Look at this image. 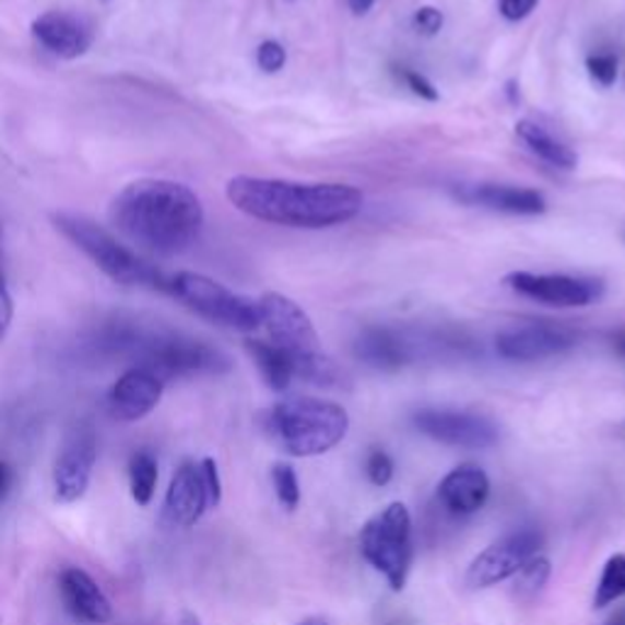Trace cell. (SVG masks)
<instances>
[{
  "label": "cell",
  "instance_id": "cell-37",
  "mask_svg": "<svg viewBox=\"0 0 625 625\" xmlns=\"http://www.w3.org/2000/svg\"><path fill=\"white\" fill-rule=\"evenodd\" d=\"M611 345H613V352H616L621 359H625V328H621V330L613 332Z\"/></svg>",
  "mask_w": 625,
  "mask_h": 625
},
{
  "label": "cell",
  "instance_id": "cell-30",
  "mask_svg": "<svg viewBox=\"0 0 625 625\" xmlns=\"http://www.w3.org/2000/svg\"><path fill=\"white\" fill-rule=\"evenodd\" d=\"M367 476L374 486H387L393 476V462L384 450H372L367 457Z\"/></svg>",
  "mask_w": 625,
  "mask_h": 625
},
{
  "label": "cell",
  "instance_id": "cell-38",
  "mask_svg": "<svg viewBox=\"0 0 625 625\" xmlns=\"http://www.w3.org/2000/svg\"><path fill=\"white\" fill-rule=\"evenodd\" d=\"M347 3H350V10L354 15H367L377 0H347Z\"/></svg>",
  "mask_w": 625,
  "mask_h": 625
},
{
  "label": "cell",
  "instance_id": "cell-4",
  "mask_svg": "<svg viewBox=\"0 0 625 625\" xmlns=\"http://www.w3.org/2000/svg\"><path fill=\"white\" fill-rule=\"evenodd\" d=\"M57 231L64 235L71 245H76L103 274L125 286H154L169 291V281L150 267L144 259L125 247L120 239L113 237L106 227H101L91 217L59 213L55 215Z\"/></svg>",
  "mask_w": 625,
  "mask_h": 625
},
{
  "label": "cell",
  "instance_id": "cell-12",
  "mask_svg": "<svg viewBox=\"0 0 625 625\" xmlns=\"http://www.w3.org/2000/svg\"><path fill=\"white\" fill-rule=\"evenodd\" d=\"M579 338L569 328L533 322V326L508 328L496 335V352L510 362H538L565 354L577 347Z\"/></svg>",
  "mask_w": 625,
  "mask_h": 625
},
{
  "label": "cell",
  "instance_id": "cell-26",
  "mask_svg": "<svg viewBox=\"0 0 625 625\" xmlns=\"http://www.w3.org/2000/svg\"><path fill=\"white\" fill-rule=\"evenodd\" d=\"M623 597H625V555H613L606 562V567H603L597 597H593V606L603 609Z\"/></svg>",
  "mask_w": 625,
  "mask_h": 625
},
{
  "label": "cell",
  "instance_id": "cell-31",
  "mask_svg": "<svg viewBox=\"0 0 625 625\" xmlns=\"http://www.w3.org/2000/svg\"><path fill=\"white\" fill-rule=\"evenodd\" d=\"M198 467H201L203 486H205V494H208V508H215L223 498V484H221V474H217V464H215V460H211V457H205V460Z\"/></svg>",
  "mask_w": 625,
  "mask_h": 625
},
{
  "label": "cell",
  "instance_id": "cell-22",
  "mask_svg": "<svg viewBox=\"0 0 625 625\" xmlns=\"http://www.w3.org/2000/svg\"><path fill=\"white\" fill-rule=\"evenodd\" d=\"M516 134L543 162L557 166V169H565V172L577 169L579 160H577L575 150H571L569 144H565L562 140H557L555 134H552L547 128H543V125H540V122H535V120H520L516 125Z\"/></svg>",
  "mask_w": 625,
  "mask_h": 625
},
{
  "label": "cell",
  "instance_id": "cell-40",
  "mask_svg": "<svg viewBox=\"0 0 625 625\" xmlns=\"http://www.w3.org/2000/svg\"><path fill=\"white\" fill-rule=\"evenodd\" d=\"M609 625H625V611H623V613H618L616 618H611V621H609Z\"/></svg>",
  "mask_w": 625,
  "mask_h": 625
},
{
  "label": "cell",
  "instance_id": "cell-5",
  "mask_svg": "<svg viewBox=\"0 0 625 625\" xmlns=\"http://www.w3.org/2000/svg\"><path fill=\"white\" fill-rule=\"evenodd\" d=\"M362 557L381 571L393 591H401L411 567V514L391 504L367 520L359 533Z\"/></svg>",
  "mask_w": 625,
  "mask_h": 625
},
{
  "label": "cell",
  "instance_id": "cell-36",
  "mask_svg": "<svg viewBox=\"0 0 625 625\" xmlns=\"http://www.w3.org/2000/svg\"><path fill=\"white\" fill-rule=\"evenodd\" d=\"M10 482H13V474H10V467L5 462H0V498H5Z\"/></svg>",
  "mask_w": 625,
  "mask_h": 625
},
{
  "label": "cell",
  "instance_id": "cell-17",
  "mask_svg": "<svg viewBox=\"0 0 625 625\" xmlns=\"http://www.w3.org/2000/svg\"><path fill=\"white\" fill-rule=\"evenodd\" d=\"M208 508V494L203 486L201 467L193 462H184L172 476L169 492H166L164 510L174 526L189 528Z\"/></svg>",
  "mask_w": 625,
  "mask_h": 625
},
{
  "label": "cell",
  "instance_id": "cell-3",
  "mask_svg": "<svg viewBox=\"0 0 625 625\" xmlns=\"http://www.w3.org/2000/svg\"><path fill=\"white\" fill-rule=\"evenodd\" d=\"M347 411L320 399H288L269 413V433L294 457L322 455L347 435Z\"/></svg>",
  "mask_w": 625,
  "mask_h": 625
},
{
  "label": "cell",
  "instance_id": "cell-29",
  "mask_svg": "<svg viewBox=\"0 0 625 625\" xmlns=\"http://www.w3.org/2000/svg\"><path fill=\"white\" fill-rule=\"evenodd\" d=\"M257 64L259 69L267 71V74H276V71H281L286 64V49L274 39L262 42L257 49Z\"/></svg>",
  "mask_w": 625,
  "mask_h": 625
},
{
  "label": "cell",
  "instance_id": "cell-16",
  "mask_svg": "<svg viewBox=\"0 0 625 625\" xmlns=\"http://www.w3.org/2000/svg\"><path fill=\"white\" fill-rule=\"evenodd\" d=\"M457 198L464 203L482 205L488 208V211H502L510 215H540L547 211V201L543 193L504 184L462 186V189L457 191Z\"/></svg>",
  "mask_w": 625,
  "mask_h": 625
},
{
  "label": "cell",
  "instance_id": "cell-32",
  "mask_svg": "<svg viewBox=\"0 0 625 625\" xmlns=\"http://www.w3.org/2000/svg\"><path fill=\"white\" fill-rule=\"evenodd\" d=\"M399 76L403 79L405 86H409L418 98H423V101H437V98H440V93H437V89L433 86V83L425 76L415 74V71L403 69V71H399Z\"/></svg>",
  "mask_w": 625,
  "mask_h": 625
},
{
  "label": "cell",
  "instance_id": "cell-27",
  "mask_svg": "<svg viewBox=\"0 0 625 625\" xmlns=\"http://www.w3.org/2000/svg\"><path fill=\"white\" fill-rule=\"evenodd\" d=\"M274 488H276V496L279 502L284 508H296L300 502V486H298V476L294 472V467L288 464H276L274 472Z\"/></svg>",
  "mask_w": 625,
  "mask_h": 625
},
{
  "label": "cell",
  "instance_id": "cell-34",
  "mask_svg": "<svg viewBox=\"0 0 625 625\" xmlns=\"http://www.w3.org/2000/svg\"><path fill=\"white\" fill-rule=\"evenodd\" d=\"M538 3L540 0H502V8L498 10H502V15L510 20V23H518V20H523L533 13Z\"/></svg>",
  "mask_w": 625,
  "mask_h": 625
},
{
  "label": "cell",
  "instance_id": "cell-13",
  "mask_svg": "<svg viewBox=\"0 0 625 625\" xmlns=\"http://www.w3.org/2000/svg\"><path fill=\"white\" fill-rule=\"evenodd\" d=\"M96 464V437L89 428H81L61 447L55 464V494L57 502L71 504L86 494L91 472Z\"/></svg>",
  "mask_w": 625,
  "mask_h": 625
},
{
  "label": "cell",
  "instance_id": "cell-15",
  "mask_svg": "<svg viewBox=\"0 0 625 625\" xmlns=\"http://www.w3.org/2000/svg\"><path fill=\"white\" fill-rule=\"evenodd\" d=\"M33 35L42 47L59 59H76L86 55L93 42L91 27L64 10H49V13L39 15L33 23Z\"/></svg>",
  "mask_w": 625,
  "mask_h": 625
},
{
  "label": "cell",
  "instance_id": "cell-1",
  "mask_svg": "<svg viewBox=\"0 0 625 625\" xmlns=\"http://www.w3.org/2000/svg\"><path fill=\"white\" fill-rule=\"evenodd\" d=\"M108 217L132 245L156 257L189 249L203 227V205L189 186L169 179H140L113 198Z\"/></svg>",
  "mask_w": 625,
  "mask_h": 625
},
{
  "label": "cell",
  "instance_id": "cell-41",
  "mask_svg": "<svg viewBox=\"0 0 625 625\" xmlns=\"http://www.w3.org/2000/svg\"><path fill=\"white\" fill-rule=\"evenodd\" d=\"M304 625H320V623H304Z\"/></svg>",
  "mask_w": 625,
  "mask_h": 625
},
{
  "label": "cell",
  "instance_id": "cell-25",
  "mask_svg": "<svg viewBox=\"0 0 625 625\" xmlns=\"http://www.w3.org/2000/svg\"><path fill=\"white\" fill-rule=\"evenodd\" d=\"M550 579V562L545 557H530L523 567L518 569L514 597L523 603L533 601L540 591L545 589Z\"/></svg>",
  "mask_w": 625,
  "mask_h": 625
},
{
  "label": "cell",
  "instance_id": "cell-21",
  "mask_svg": "<svg viewBox=\"0 0 625 625\" xmlns=\"http://www.w3.org/2000/svg\"><path fill=\"white\" fill-rule=\"evenodd\" d=\"M247 352L252 354L259 374L267 381V387L272 391H286L294 381V354L286 352L284 347L274 345V342L262 340H247Z\"/></svg>",
  "mask_w": 625,
  "mask_h": 625
},
{
  "label": "cell",
  "instance_id": "cell-6",
  "mask_svg": "<svg viewBox=\"0 0 625 625\" xmlns=\"http://www.w3.org/2000/svg\"><path fill=\"white\" fill-rule=\"evenodd\" d=\"M169 291L196 316L211 320L215 326L239 332H249L262 326L257 300L233 294L231 288L217 284L211 276L181 272L169 279Z\"/></svg>",
  "mask_w": 625,
  "mask_h": 625
},
{
  "label": "cell",
  "instance_id": "cell-2",
  "mask_svg": "<svg viewBox=\"0 0 625 625\" xmlns=\"http://www.w3.org/2000/svg\"><path fill=\"white\" fill-rule=\"evenodd\" d=\"M227 201L255 221L306 227L342 225L357 217L364 196L347 184H298L284 179L235 176L227 181Z\"/></svg>",
  "mask_w": 625,
  "mask_h": 625
},
{
  "label": "cell",
  "instance_id": "cell-11",
  "mask_svg": "<svg viewBox=\"0 0 625 625\" xmlns=\"http://www.w3.org/2000/svg\"><path fill=\"white\" fill-rule=\"evenodd\" d=\"M257 306L262 326L267 328L274 345L284 347L286 352L294 354V357H298V354L320 352L316 328H312L310 318L296 300L281 294H264L257 300Z\"/></svg>",
  "mask_w": 625,
  "mask_h": 625
},
{
  "label": "cell",
  "instance_id": "cell-33",
  "mask_svg": "<svg viewBox=\"0 0 625 625\" xmlns=\"http://www.w3.org/2000/svg\"><path fill=\"white\" fill-rule=\"evenodd\" d=\"M443 23H445V17L437 8H421L418 13H415V27H418V33L428 35V37L440 33Z\"/></svg>",
  "mask_w": 625,
  "mask_h": 625
},
{
  "label": "cell",
  "instance_id": "cell-7",
  "mask_svg": "<svg viewBox=\"0 0 625 625\" xmlns=\"http://www.w3.org/2000/svg\"><path fill=\"white\" fill-rule=\"evenodd\" d=\"M142 369L152 372L156 379H176V377H193V374H221L231 369V359L221 350L205 345L201 340L186 338H166L156 340L144 354Z\"/></svg>",
  "mask_w": 625,
  "mask_h": 625
},
{
  "label": "cell",
  "instance_id": "cell-10",
  "mask_svg": "<svg viewBox=\"0 0 625 625\" xmlns=\"http://www.w3.org/2000/svg\"><path fill=\"white\" fill-rule=\"evenodd\" d=\"M506 284L520 296L557 308H585L591 306L593 300L603 294L601 281L567 276V274L514 272L506 276Z\"/></svg>",
  "mask_w": 625,
  "mask_h": 625
},
{
  "label": "cell",
  "instance_id": "cell-28",
  "mask_svg": "<svg viewBox=\"0 0 625 625\" xmlns=\"http://www.w3.org/2000/svg\"><path fill=\"white\" fill-rule=\"evenodd\" d=\"M589 76L599 83V86H613L618 76V59L613 55H593L587 61Z\"/></svg>",
  "mask_w": 625,
  "mask_h": 625
},
{
  "label": "cell",
  "instance_id": "cell-14",
  "mask_svg": "<svg viewBox=\"0 0 625 625\" xmlns=\"http://www.w3.org/2000/svg\"><path fill=\"white\" fill-rule=\"evenodd\" d=\"M162 391L164 381L156 379L152 372L142 367L130 369L125 372L116 381V387L110 389L108 409L118 421H140L156 409V403L162 401Z\"/></svg>",
  "mask_w": 625,
  "mask_h": 625
},
{
  "label": "cell",
  "instance_id": "cell-20",
  "mask_svg": "<svg viewBox=\"0 0 625 625\" xmlns=\"http://www.w3.org/2000/svg\"><path fill=\"white\" fill-rule=\"evenodd\" d=\"M437 496H440L445 508H450L452 514H474V510L486 504L488 479L474 464L457 467L443 479Z\"/></svg>",
  "mask_w": 625,
  "mask_h": 625
},
{
  "label": "cell",
  "instance_id": "cell-9",
  "mask_svg": "<svg viewBox=\"0 0 625 625\" xmlns=\"http://www.w3.org/2000/svg\"><path fill=\"white\" fill-rule=\"evenodd\" d=\"M413 423L423 435L443 445L484 450V447H494L498 443L496 423L476 413L425 409L415 413Z\"/></svg>",
  "mask_w": 625,
  "mask_h": 625
},
{
  "label": "cell",
  "instance_id": "cell-35",
  "mask_svg": "<svg viewBox=\"0 0 625 625\" xmlns=\"http://www.w3.org/2000/svg\"><path fill=\"white\" fill-rule=\"evenodd\" d=\"M10 322H13V298H10V291L5 286L3 276H0V342L5 340Z\"/></svg>",
  "mask_w": 625,
  "mask_h": 625
},
{
  "label": "cell",
  "instance_id": "cell-19",
  "mask_svg": "<svg viewBox=\"0 0 625 625\" xmlns=\"http://www.w3.org/2000/svg\"><path fill=\"white\" fill-rule=\"evenodd\" d=\"M354 354L381 372H396L413 359V345L391 328H367L354 340Z\"/></svg>",
  "mask_w": 625,
  "mask_h": 625
},
{
  "label": "cell",
  "instance_id": "cell-8",
  "mask_svg": "<svg viewBox=\"0 0 625 625\" xmlns=\"http://www.w3.org/2000/svg\"><path fill=\"white\" fill-rule=\"evenodd\" d=\"M540 543H543V538L535 530H518V533L502 538L469 565L467 585L472 589H486L498 585V581H506L508 577H516L518 569L530 557H535Z\"/></svg>",
  "mask_w": 625,
  "mask_h": 625
},
{
  "label": "cell",
  "instance_id": "cell-39",
  "mask_svg": "<svg viewBox=\"0 0 625 625\" xmlns=\"http://www.w3.org/2000/svg\"><path fill=\"white\" fill-rule=\"evenodd\" d=\"M179 625H201V621H198L196 613H189V611H186L184 616H181V621H179Z\"/></svg>",
  "mask_w": 625,
  "mask_h": 625
},
{
  "label": "cell",
  "instance_id": "cell-18",
  "mask_svg": "<svg viewBox=\"0 0 625 625\" xmlns=\"http://www.w3.org/2000/svg\"><path fill=\"white\" fill-rule=\"evenodd\" d=\"M61 599L67 611L81 623L103 625L113 618V606L106 593L83 569H67L59 579Z\"/></svg>",
  "mask_w": 625,
  "mask_h": 625
},
{
  "label": "cell",
  "instance_id": "cell-24",
  "mask_svg": "<svg viewBox=\"0 0 625 625\" xmlns=\"http://www.w3.org/2000/svg\"><path fill=\"white\" fill-rule=\"evenodd\" d=\"M130 494L138 506H150L156 479H160V464L150 452H134L130 457Z\"/></svg>",
  "mask_w": 625,
  "mask_h": 625
},
{
  "label": "cell",
  "instance_id": "cell-23",
  "mask_svg": "<svg viewBox=\"0 0 625 625\" xmlns=\"http://www.w3.org/2000/svg\"><path fill=\"white\" fill-rule=\"evenodd\" d=\"M294 374L298 379H304L312 384V387H320V389L347 387V374L322 352L298 354V357H294Z\"/></svg>",
  "mask_w": 625,
  "mask_h": 625
}]
</instances>
